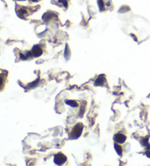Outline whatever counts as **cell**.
Masks as SVG:
<instances>
[{"label":"cell","mask_w":150,"mask_h":166,"mask_svg":"<svg viewBox=\"0 0 150 166\" xmlns=\"http://www.w3.org/2000/svg\"><path fill=\"white\" fill-rule=\"evenodd\" d=\"M32 52L34 56L38 57L42 54V50H41V48L39 46H35L33 49H32Z\"/></svg>","instance_id":"obj_4"},{"label":"cell","mask_w":150,"mask_h":166,"mask_svg":"<svg viewBox=\"0 0 150 166\" xmlns=\"http://www.w3.org/2000/svg\"><path fill=\"white\" fill-rule=\"evenodd\" d=\"M2 85V78H0V86Z\"/></svg>","instance_id":"obj_7"},{"label":"cell","mask_w":150,"mask_h":166,"mask_svg":"<svg viewBox=\"0 0 150 166\" xmlns=\"http://www.w3.org/2000/svg\"><path fill=\"white\" fill-rule=\"evenodd\" d=\"M66 161H67V157L64 154H62V153H58L54 156V162L55 164L58 165H63Z\"/></svg>","instance_id":"obj_2"},{"label":"cell","mask_w":150,"mask_h":166,"mask_svg":"<svg viewBox=\"0 0 150 166\" xmlns=\"http://www.w3.org/2000/svg\"><path fill=\"white\" fill-rule=\"evenodd\" d=\"M83 130V124L81 123H78V124H76L73 127V130L71 131L70 133V138L72 139H77L81 136V133H82Z\"/></svg>","instance_id":"obj_1"},{"label":"cell","mask_w":150,"mask_h":166,"mask_svg":"<svg viewBox=\"0 0 150 166\" xmlns=\"http://www.w3.org/2000/svg\"><path fill=\"white\" fill-rule=\"evenodd\" d=\"M65 102L69 106H72V107H77L78 106L77 102L74 100H66Z\"/></svg>","instance_id":"obj_5"},{"label":"cell","mask_w":150,"mask_h":166,"mask_svg":"<svg viewBox=\"0 0 150 166\" xmlns=\"http://www.w3.org/2000/svg\"><path fill=\"white\" fill-rule=\"evenodd\" d=\"M115 149H116V152H117V154L119 155H121L122 154V149H121V147L120 146L115 144Z\"/></svg>","instance_id":"obj_6"},{"label":"cell","mask_w":150,"mask_h":166,"mask_svg":"<svg viewBox=\"0 0 150 166\" xmlns=\"http://www.w3.org/2000/svg\"><path fill=\"white\" fill-rule=\"evenodd\" d=\"M126 136L125 135L121 134V133H117L116 135H115L114 139L119 143H124L125 141H126Z\"/></svg>","instance_id":"obj_3"}]
</instances>
